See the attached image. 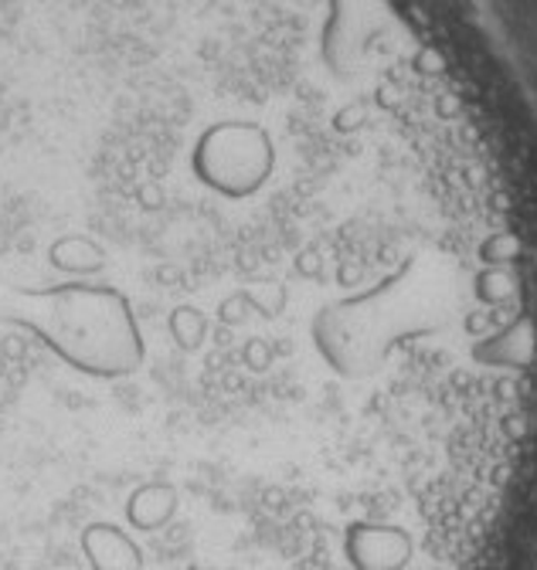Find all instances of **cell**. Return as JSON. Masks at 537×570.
<instances>
[{"label":"cell","instance_id":"7a4b0ae2","mask_svg":"<svg viewBox=\"0 0 537 570\" xmlns=\"http://www.w3.org/2000/svg\"><path fill=\"white\" fill-rule=\"evenodd\" d=\"M194 177L228 200L258 194L276 170V142L258 122H212L194 142Z\"/></svg>","mask_w":537,"mask_h":570},{"label":"cell","instance_id":"6da1fadb","mask_svg":"<svg viewBox=\"0 0 537 570\" xmlns=\"http://www.w3.org/2000/svg\"><path fill=\"white\" fill-rule=\"evenodd\" d=\"M21 326L41 336L65 364L92 377H123L144 364V340L129 303L102 285H58L28 293Z\"/></svg>","mask_w":537,"mask_h":570},{"label":"cell","instance_id":"3957f363","mask_svg":"<svg viewBox=\"0 0 537 570\" xmlns=\"http://www.w3.org/2000/svg\"><path fill=\"white\" fill-rule=\"evenodd\" d=\"M412 550V537L401 527L354 523L344 537V553L354 570H406Z\"/></svg>","mask_w":537,"mask_h":570}]
</instances>
